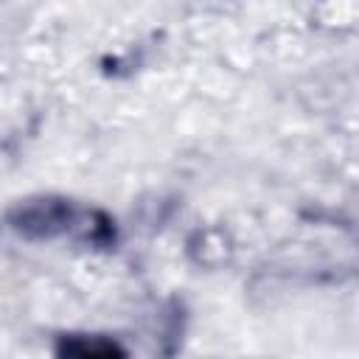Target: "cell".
Listing matches in <instances>:
<instances>
[{
	"instance_id": "1",
	"label": "cell",
	"mask_w": 359,
	"mask_h": 359,
	"mask_svg": "<svg viewBox=\"0 0 359 359\" xmlns=\"http://www.w3.org/2000/svg\"><path fill=\"white\" fill-rule=\"evenodd\" d=\"M6 224L25 241H56L70 238L90 250H115L121 241L118 222L93 205H81L70 196L39 194L14 202L6 210Z\"/></svg>"
},
{
	"instance_id": "2",
	"label": "cell",
	"mask_w": 359,
	"mask_h": 359,
	"mask_svg": "<svg viewBox=\"0 0 359 359\" xmlns=\"http://www.w3.org/2000/svg\"><path fill=\"white\" fill-rule=\"evenodd\" d=\"M53 359H129L126 348L109 337L95 331H67L53 342Z\"/></svg>"
}]
</instances>
